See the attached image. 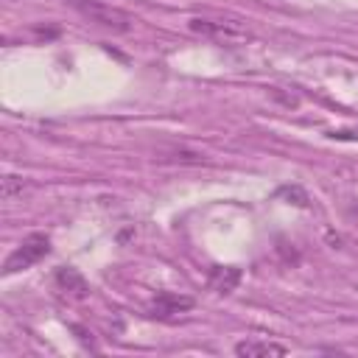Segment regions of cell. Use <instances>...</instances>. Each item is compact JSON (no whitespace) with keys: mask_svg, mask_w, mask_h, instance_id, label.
<instances>
[{"mask_svg":"<svg viewBox=\"0 0 358 358\" xmlns=\"http://www.w3.org/2000/svg\"><path fill=\"white\" fill-rule=\"evenodd\" d=\"M187 28L218 45H246L255 36L249 25H243L241 20H224V17H193Z\"/></svg>","mask_w":358,"mask_h":358,"instance_id":"cell-1","label":"cell"},{"mask_svg":"<svg viewBox=\"0 0 358 358\" xmlns=\"http://www.w3.org/2000/svg\"><path fill=\"white\" fill-rule=\"evenodd\" d=\"M22 196V179L20 176H6L3 179V199H14Z\"/></svg>","mask_w":358,"mask_h":358,"instance_id":"cell-8","label":"cell"},{"mask_svg":"<svg viewBox=\"0 0 358 358\" xmlns=\"http://www.w3.org/2000/svg\"><path fill=\"white\" fill-rule=\"evenodd\" d=\"M190 308H193V299L182 296V294H173V291H159L148 305L151 316H171V313H182V310H190Z\"/></svg>","mask_w":358,"mask_h":358,"instance_id":"cell-4","label":"cell"},{"mask_svg":"<svg viewBox=\"0 0 358 358\" xmlns=\"http://www.w3.org/2000/svg\"><path fill=\"white\" fill-rule=\"evenodd\" d=\"M56 288L59 291H64V294H70V296H87V291H90V285H87V280L76 271V268H70V266H62L59 271H56Z\"/></svg>","mask_w":358,"mask_h":358,"instance_id":"cell-7","label":"cell"},{"mask_svg":"<svg viewBox=\"0 0 358 358\" xmlns=\"http://www.w3.org/2000/svg\"><path fill=\"white\" fill-rule=\"evenodd\" d=\"M241 282V268L238 266H213L207 274V285L215 294H229Z\"/></svg>","mask_w":358,"mask_h":358,"instance_id":"cell-6","label":"cell"},{"mask_svg":"<svg viewBox=\"0 0 358 358\" xmlns=\"http://www.w3.org/2000/svg\"><path fill=\"white\" fill-rule=\"evenodd\" d=\"M288 347L277 344V341H266V338H246L235 344V355L241 358H266V355H285Z\"/></svg>","mask_w":358,"mask_h":358,"instance_id":"cell-5","label":"cell"},{"mask_svg":"<svg viewBox=\"0 0 358 358\" xmlns=\"http://www.w3.org/2000/svg\"><path fill=\"white\" fill-rule=\"evenodd\" d=\"M70 6L90 22L106 28V31H115V34H126L131 31V17L117 8V6H109V3H101V0H70Z\"/></svg>","mask_w":358,"mask_h":358,"instance_id":"cell-2","label":"cell"},{"mask_svg":"<svg viewBox=\"0 0 358 358\" xmlns=\"http://www.w3.org/2000/svg\"><path fill=\"white\" fill-rule=\"evenodd\" d=\"M48 252H50V238L42 235V232H34V235H28V238H25L8 257H6V263H3V274H17V271H22V268L39 263Z\"/></svg>","mask_w":358,"mask_h":358,"instance_id":"cell-3","label":"cell"}]
</instances>
